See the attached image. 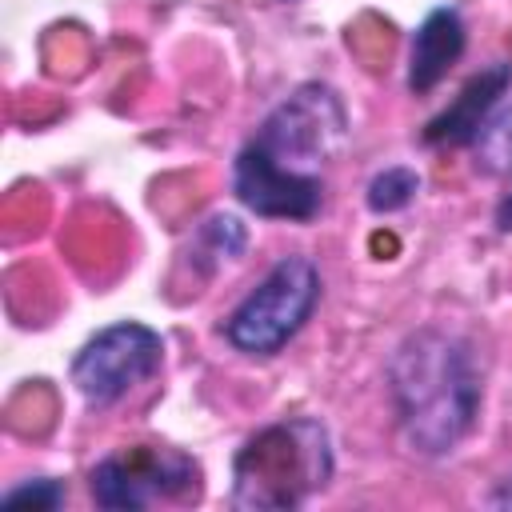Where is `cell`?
<instances>
[{"label": "cell", "mask_w": 512, "mask_h": 512, "mask_svg": "<svg viewBox=\"0 0 512 512\" xmlns=\"http://www.w3.org/2000/svg\"><path fill=\"white\" fill-rule=\"evenodd\" d=\"M348 144V108L332 84L292 88L232 160L236 200L264 220L308 224L324 208L328 164Z\"/></svg>", "instance_id": "1"}, {"label": "cell", "mask_w": 512, "mask_h": 512, "mask_svg": "<svg viewBox=\"0 0 512 512\" xmlns=\"http://www.w3.org/2000/svg\"><path fill=\"white\" fill-rule=\"evenodd\" d=\"M388 396L400 440L412 456H448L476 428L484 404V372L476 348L448 328L424 324L408 332L388 360Z\"/></svg>", "instance_id": "2"}, {"label": "cell", "mask_w": 512, "mask_h": 512, "mask_svg": "<svg viewBox=\"0 0 512 512\" xmlns=\"http://www.w3.org/2000/svg\"><path fill=\"white\" fill-rule=\"evenodd\" d=\"M332 436L316 416H284L232 460V504L244 512H288L332 480Z\"/></svg>", "instance_id": "3"}, {"label": "cell", "mask_w": 512, "mask_h": 512, "mask_svg": "<svg viewBox=\"0 0 512 512\" xmlns=\"http://www.w3.org/2000/svg\"><path fill=\"white\" fill-rule=\"evenodd\" d=\"M324 292L320 268L308 256H280L260 284L224 316V340L244 356H276L316 312Z\"/></svg>", "instance_id": "4"}, {"label": "cell", "mask_w": 512, "mask_h": 512, "mask_svg": "<svg viewBox=\"0 0 512 512\" xmlns=\"http://www.w3.org/2000/svg\"><path fill=\"white\" fill-rule=\"evenodd\" d=\"M92 500L108 512H140L160 500H184L200 492V464L164 444H128L108 452L88 472Z\"/></svg>", "instance_id": "5"}, {"label": "cell", "mask_w": 512, "mask_h": 512, "mask_svg": "<svg viewBox=\"0 0 512 512\" xmlns=\"http://www.w3.org/2000/svg\"><path fill=\"white\" fill-rule=\"evenodd\" d=\"M164 364V336L140 320H116L88 336L72 356V384L92 408L124 400Z\"/></svg>", "instance_id": "6"}, {"label": "cell", "mask_w": 512, "mask_h": 512, "mask_svg": "<svg viewBox=\"0 0 512 512\" xmlns=\"http://www.w3.org/2000/svg\"><path fill=\"white\" fill-rule=\"evenodd\" d=\"M508 88H512V64L508 60L488 64L484 72H476L452 96V104L444 112H436L424 124V144H432V148H468V144H476L488 132L492 112L500 108Z\"/></svg>", "instance_id": "7"}, {"label": "cell", "mask_w": 512, "mask_h": 512, "mask_svg": "<svg viewBox=\"0 0 512 512\" xmlns=\"http://www.w3.org/2000/svg\"><path fill=\"white\" fill-rule=\"evenodd\" d=\"M464 48H468V28L460 12L452 4L432 8L408 44V92L412 96L432 92L448 76V68L464 56Z\"/></svg>", "instance_id": "8"}, {"label": "cell", "mask_w": 512, "mask_h": 512, "mask_svg": "<svg viewBox=\"0 0 512 512\" xmlns=\"http://www.w3.org/2000/svg\"><path fill=\"white\" fill-rule=\"evenodd\" d=\"M248 248V228L240 216L232 212H212L192 240V264H200V272H216L224 264H232L240 252Z\"/></svg>", "instance_id": "9"}, {"label": "cell", "mask_w": 512, "mask_h": 512, "mask_svg": "<svg viewBox=\"0 0 512 512\" xmlns=\"http://www.w3.org/2000/svg\"><path fill=\"white\" fill-rule=\"evenodd\" d=\"M416 192H420V172L408 168V164H388V168H380V172L368 180L364 204H368V212H376V216H392V212L408 208V204L416 200Z\"/></svg>", "instance_id": "10"}, {"label": "cell", "mask_w": 512, "mask_h": 512, "mask_svg": "<svg viewBox=\"0 0 512 512\" xmlns=\"http://www.w3.org/2000/svg\"><path fill=\"white\" fill-rule=\"evenodd\" d=\"M64 484L52 480V476H36V480H24L16 488L4 492V508H32V512H56L64 504Z\"/></svg>", "instance_id": "11"}, {"label": "cell", "mask_w": 512, "mask_h": 512, "mask_svg": "<svg viewBox=\"0 0 512 512\" xmlns=\"http://www.w3.org/2000/svg\"><path fill=\"white\" fill-rule=\"evenodd\" d=\"M496 228H500V232H512V192L496 204Z\"/></svg>", "instance_id": "12"}, {"label": "cell", "mask_w": 512, "mask_h": 512, "mask_svg": "<svg viewBox=\"0 0 512 512\" xmlns=\"http://www.w3.org/2000/svg\"><path fill=\"white\" fill-rule=\"evenodd\" d=\"M284 4H292V0H284Z\"/></svg>", "instance_id": "13"}]
</instances>
